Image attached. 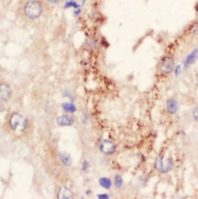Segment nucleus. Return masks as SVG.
I'll return each instance as SVG.
<instances>
[{
    "label": "nucleus",
    "mask_w": 198,
    "mask_h": 199,
    "mask_svg": "<svg viewBox=\"0 0 198 199\" xmlns=\"http://www.w3.org/2000/svg\"><path fill=\"white\" fill-rule=\"evenodd\" d=\"M48 8V3L44 0H20L18 12L27 20H35L40 18Z\"/></svg>",
    "instance_id": "1"
},
{
    "label": "nucleus",
    "mask_w": 198,
    "mask_h": 199,
    "mask_svg": "<svg viewBox=\"0 0 198 199\" xmlns=\"http://www.w3.org/2000/svg\"><path fill=\"white\" fill-rule=\"evenodd\" d=\"M9 125L12 130L17 131V132H23L27 129L28 123L23 115L18 112H15L10 116Z\"/></svg>",
    "instance_id": "2"
},
{
    "label": "nucleus",
    "mask_w": 198,
    "mask_h": 199,
    "mask_svg": "<svg viewBox=\"0 0 198 199\" xmlns=\"http://www.w3.org/2000/svg\"><path fill=\"white\" fill-rule=\"evenodd\" d=\"M174 166V162L172 157H168L165 160L162 157H159L156 160L154 167L161 174H167L171 171Z\"/></svg>",
    "instance_id": "3"
},
{
    "label": "nucleus",
    "mask_w": 198,
    "mask_h": 199,
    "mask_svg": "<svg viewBox=\"0 0 198 199\" xmlns=\"http://www.w3.org/2000/svg\"><path fill=\"white\" fill-rule=\"evenodd\" d=\"M175 67V61L170 56L164 57L159 62V71L162 75H170L172 71H173Z\"/></svg>",
    "instance_id": "4"
},
{
    "label": "nucleus",
    "mask_w": 198,
    "mask_h": 199,
    "mask_svg": "<svg viewBox=\"0 0 198 199\" xmlns=\"http://www.w3.org/2000/svg\"><path fill=\"white\" fill-rule=\"evenodd\" d=\"M100 150H101L102 153H104V154L107 155H112L115 153V150H116V147L115 145L111 141L107 140V139H104V140L101 141V143L99 145Z\"/></svg>",
    "instance_id": "5"
},
{
    "label": "nucleus",
    "mask_w": 198,
    "mask_h": 199,
    "mask_svg": "<svg viewBox=\"0 0 198 199\" xmlns=\"http://www.w3.org/2000/svg\"><path fill=\"white\" fill-rule=\"evenodd\" d=\"M12 91L8 85L0 83V100L8 101L12 96Z\"/></svg>",
    "instance_id": "6"
},
{
    "label": "nucleus",
    "mask_w": 198,
    "mask_h": 199,
    "mask_svg": "<svg viewBox=\"0 0 198 199\" xmlns=\"http://www.w3.org/2000/svg\"><path fill=\"white\" fill-rule=\"evenodd\" d=\"M179 109V103L175 99H170L166 103V110L170 115H174Z\"/></svg>",
    "instance_id": "7"
},
{
    "label": "nucleus",
    "mask_w": 198,
    "mask_h": 199,
    "mask_svg": "<svg viewBox=\"0 0 198 199\" xmlns=\"http://www.w3.org/2000/svg\"><path fill=\"white\" fill-rule=\"evenodd\" d=\"M57 198L61 199H70L74 198V194L70 189L65 186H63L60 187L57 192Z\"/></svg>",
    "instance_id": "8"
},
{
    "label": "nucleus",
    "mask_w": 198,
    "mask_h": 199,
    "mask_svg": "<svg viewBox=\"0 0 198 199\" xmlns=\"http://www.w3.org/2000/svg\"><path fill=\"white\" fill-rule=\"evenodd\" d=\"M198 59V47L195 48L193 51H191L184 61V67H188L190 65L195 63V61Z\"/></svg>",
    "instance_id": "9"
},
{
    "label": "nucleus",
    "mask_w": 198,
    "mask_h": 199,
    "mask_svg": "<svg viewBox=\"0 0 198 199\" xmlns=\"http://www.w3.org/2000/svg\"><path fill=\"white\" fill-rule=\"evenodd\" d=\"M75 122L73 117L70 116L68 115H62L59 116L57 119V123L59 126H71Z\"/></svg>",
    "instance_id": "10"
},
{
    "label": "nucleus",
    "mask_w": 198,
    "mask_h": 199,
    "mask_svg": "<svg viewBox=\"0 0 198 199\" xmlns=\"http://www.w3.org/2000/svg\"><path fill=\"white\" fill-rule=\"evenodd\" d=\"M64 9H69V8L78 9V8H80V7L75 0H64Z\"/></svg>",
    "instance_id": "11"
},
{
    "label": "nucleus",
    "mask_w": 198,
    "mask_h": 199,
    "mask_svg": "<svg viewBox=\"0 0 198 199\" xmlns=\"http://www.w3.org/2000/svg\"><path fill=\"white\" fill-rule=\"evenodd\" d=\"M99 183L101 186H102L104 188L109 189L112 187V181L109 178L107 177H102L99 180Z\"/></svg>",
    "instance_id": "12"
},
{
    "label": "nucleus",
    "mask_w": 198,
    "mask_h": 199,
    "mask_svg": "<svg viewBox=\"0 0 198 199\" xmlns=\"http://www.w3.org/2000/svg\"><path fill=\"white\" fill-rule=\"evenodd\" d=\"M62 107L64 110L67 111V112H70V113L75 112V110H76V108H75V105L71 103H68V102L62 104Z\"/></svg>",
    "instance_id": "13"
},
{
    "label": "nucleus",
    "mask_w": 198,
    "mask_h": 199,
    "mask_svg": "<svg viewBox=\"0 0 198 199\" xmlns=\"http://www.w3.org/2000/svg\"><path fill=\"white\" fill-rule=\"evenodd\" d=\"M60 160L63 163H64L67 166H69V165L71 164L72 163V160L70 158V157L68 154H66V153H62L60 154Z\"/></svg>",
    "instance_id": "14"
},
{
    "label": "nucleus",
    "mask_w": 198,
    "mask_h": 199,
    "mask_svg": "<svg viewBox=\"0 0 198 199\" xmlns=\"http://www.w3.org/2000/svg\"><path fill=\"white\" fill-rule=\"evenodd\" d=\"M122 184H123V180H122V177H121L120 175L117 174L115 177V185L117 188H120L122 186Z\"/></svg>",
    "instance_id": "15"
},
{
    "label": "nucleus",
    "mask_w": 198,
    "mask_h": 199,
    "mask_svg": "<svg viewBox=\"0 0 198 199\" xmlns=\"http://www.w3.org/2000/svg\"><path fill=\"white\" fill-rule=\"evenodd\" d=\"M191 33L193 35H195V36H198V20L197 22H194V25L191 27Z\"/></svg>",
    "instance_id": "16"
},
{
    "label": "nucleus",
    "mask_w": 198,
    "mask_h": 199,
    "mask_svg": "<svg viewBox=\"0 0 198 199\" xmlns=\"http://www.w3.org/2000/svg\"><path fill=\"white\" fill-rule=\"evenodd\" d=\"M192 114H193V117H194V119H195L197 122H198V105L194 109Z\"/></svg>",
    "instance_id": "17"
},
{
    "label": "nucleus",
    "mask_w": 198,
    "mask_h": 199,
    "mask_svg": "<svg viewBox=\"0 0 198 199\" xmlns=\"http://www.w3.org/2000/svg\"><path fill=\"white\" fill-rule=\"evenodd\" d=\"M46 3H50V4H59V3L62 2L64 0H44Z\"/></svg>",
    "instance_id": "18"
},
{
    "label": "nucleus",
    "mask_w": 198,
    "mask_h": 199,
    "mask_svg": "<svg viewBox=\"0 0 198 199\" xmlns=\"http://www.w3.org/2000/svg\"><path fill=\"white\" fill-rule=\"evenodd\" d=\"M75 1L77 2V3H78V5L79 6L80 8L83 7V6H85V0H75Z\"/></svg>",
    "instance_id": "19"
},
{
    "label": "nucleus",
    "mask_w": 198,
    "mask_h": 199,
    "mask_svg": "<svg viewBox=\"0 0 198 199\" xmlns=\"http://www.w3.org/2000/svg\"><path fill=\"white\" fill-rule=\"evenodd\" d=\"M81 12V9L80 8H78V9H75L74 10V15L75 16H79L80 13Z\"/></svg>",
    "instance_id": "20"
},
{
    "label": "nucleus",
    "mask_w": 198,
    "mask_h": 199,
    "mask_svg": "<svg viewBox=\"0 0 198 199\" xmlns=\"http://www.w3.org/2000/svg\"><path fill=\"white\" fill-rule=\"evenodd\" d=\"M99 198H109V196L106 195H99Z\"/></svg>",
    "instance_id": "21"
},
{
    "label": "nucleus",
    "mask_w": 198,
    "mask_h": 199,
    "mask_svg": "<svg viewBox=\"0 0 198 199\" xmlns=\"http://www.w3.org/2000/svg\"><path fill=\"white\" fill-rule=\"evenodd\" d=\"M197 84H198V74L197 75Z\"/></svg>",
    "instance_id": "22"
}]
</instances>
